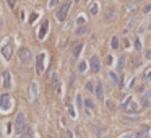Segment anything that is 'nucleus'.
<instances>
[{
    "label": "nucleus",
    "instance_id": "1",
    "mask_svg": "<svg viewBox=\"0 0 151 138\" xmlns=\"http://www.w3.org/2000/svg\"><path fill=\"white\" fill-rule=\"evenodd\" d=\"M122 111H125L127 114H138L140 112V106H138L132 98H127L125 102L122 104Z\"/></svg>",
    "mask_w": 151,
    "mask_h": 138
},
{
    "label": "nucleus",
    "instance_id": "2",
    "mask_svg": "<svg viewBox=\"0 0 151 138\" xmlns=\"http://www.w3.org/2000/svg\"><path fill=\"white\" fill-rule=\"evenodd\" d=\"M26 127H28V123H26V117H25V114L23 112H18V115H16L15 119V130L16 133H23L26 130Z\"/></svg>",
    "mask_w": 151,
    "mask_h": 138
},
{
    "label": "nucleus",
    "instance_id": "3",
    "mask_svg": "<svg viewBox=\"0 0 151 138\" xmlns=\"http://www.w3.org/2000/svg\"><path fill=\"white\" fill-rule=\"evenodd\" d=\"M70 7H71V2L68 0V2H65V3H62L60 5V8L57 10V13H55V18L59 21H65V18H67V15H68V11H70Z\"/></svg>",
    "mask_w": 151,
    "mask_h": 138
},
{
    "label": "nucleus",
    "instance_id": "4",
    "mask_svg": "<svg viewBox=\"0 0 151 138\" xmlns=\"http://www.w3.org/2000/svg\"><path fill=\"white\" fill-rule=\"evenodd\" d=\"M11 109V98L8 93H3L0 96V111H3V112H8Z\"/></svg>",
    "mask_w": 151,
    "mask_h": 138
},
{
    "label": "nucleus",
    "instance_id": "5",
    "mask_svg": "<svg viewBox=\"0 0 151 138\" xmlns=\"http://www.w3.org/2000/svg\"><path fill=\"white\" fill-rule=\"evenodd\" d=\"M18 57H20L21 64L23 65H29L31 62V50L28 49V47H21L20 50H18Z\"/></svg>",
    "mask_w": 151,
    "mask_h": 138
},
{
    "label": "nucleus",
    "instance_id": "6",
    "mask_svg": "<svg viewBox=\"0 0 151 138\" xmlns=\"http://www.w3.org/2000/svg\"><path fill=\"white\" fill-rule=\"evenodd\" d=\"M11 55H13V42L8 41V42L3 44V47H2V57H3L5 60H10Z\"/></svg>",
    "mask_w": 151,
    "mask_h": 138
},
{
    "label": "nucleus",
    "instance_id": "7",
    "mask_svg": "<svg viewBox=\"0 0 151 138\" xmlns=\"http://www.w3.org/2000/svg\"><path fill=\"white\" fill-rule=\"evenodd\" d=\"M90 68H91V72L93 73H98L101 70V60H99V57H96V55H93L90 59Z\"/></svg>",
    "mask_w": 151,
    "mask_h": 138
},
{
    "label": "nucleus",
    "instance_id": "8",
    "mask_svg": "<svg viewBox=\"0 0 151 138\" xmlns=\"http://www.w3.org/2000/svg\"><path fill=\"white\" fill-rule=\"evenodd\" d=\"M44 59H45L44 54H37V57H36V73L37 75L44 72Z\"/></svg>",
    "mask_w": 151,
    "mask_h": 138
},
{
    "label": "nucleus",
    "instance_id": "9",
    "mask_svg": "<svg viewBox=\"0 0 151 138\" xmlns=\"http://www.w3.org/2000/svg\"><path fill=\"white\" fill-rule=\"evenodd\" d=\"M2 84H3V89L5 91H8V89L11 88V75H10V72L8 70H5L3 72V75H2Z\"/></svg>",
    "mask_w": 151,
    "mask_h": 138
},
{
    "label": "nucleus",
    "instance_id": "10",
    "mask_svg": "<svg viewBox=\"0 0 151 138\" xmlns=\"http://www.w3.org/2000/svg\"><path fill=\"white\" fill-rule=\"evenodd\" d=\"M47 31H49V21H47V20H44V21H42V25H41L39 34H37V36H39V39H41V41H42V39L45 38V34H47Z\"/></svg>",
    "mask_w": 151,
    "mask_h": 138
},
{
    "label": "nucleus",
    "instance_id": "11",
    "mask_svg": "<svg viewBox=\"0 0 151 138\" xmlns=\"http://www.w3.org/2000/svg\"><path fill=\"white\" fill-rule=\"evenodd\" d=\"M59 84H60V76H59V73H52V76H50V86H52V89L57 91L59 89Z\"/></svg>",
    "mask_w": 151,
    "mask_h": 138
},
{
    "label": "nucleus",
    "instance_id": "12",
    "mask_svg": "<svg viewBox=\"0 0 151 138\" xmlns=\"http://www.w3.org/2000/svg\"><path fill=\"white\" fill-rule=\"evenodd\" d=\"M37 81H33V83H31V99H33V102H36V101H37V93H39V91H37Z\"/></svg>",
    "mask_w": 151,
    "mask_h": 138
},
{
    "label": "nucleus",
    "instance_id": "13",
    "mask_svg": "<svg viewBox=\"0 0 151 138\" xmlns=\"http://www.w3.org/2000/svg\"><path fill=\"white\" fill-rule=\"evenodd\" d=\"M96 96H98V99H104V88H102V83L101 81H98V84H96V89H94Z\"/></svg>",
    "mask_w": 151,
    "mask_h": 138
},
{
    "label": "nucleus",
    "instance_id": "14",
    "mask_svg": "<svg viewBox=\"0 0 151 138\" xmlns=\"http://www.w3.org/2000/svg\"><path fill=\"white\" fill-rule=\"evenodd\" d=\"M148 133H150V127H148V125H143V127L136 132L135 137L136 138H146V135H148Z\"/></svg>",
    "mask_w": 151,
    "mask_h": 138
},
{
    "label": "nucleus",
    "instance_id": "15",
    "mask_svg": "<svg viewBox=\"0 0 151 138\" xmlns=\"http://www.w3.org/2000/svg\"><path fill=\"white\" fill-rule=\"evenodd\" d=\"M81 50H83V42H80V44H76L75 47H73V52H71V57L73 59H78L81 54Z\"/></svg>",
    "mask_w": 151,
    "mask_h": 138
},
{
    "label": "nucleus",
    "instance_id": "16",
    "mask_svg": "<svg viewBox=\"0 0 151 138\" xmlns=\"http://www.w3.org/2000/svg\"><path fill=\"white\" fill-rule=\"evenodd\" d=\"M116 16H117V10H116V8H114V7L107 10V15H106V20H107V21H112V20H116Z\"/></svg>",
    "mask_w": 151,
    "mask_h": 138
},
{
    "label": "nucleus",
    "instance_id": "17",
    "mask_svg": "<svg viewBox=\"0 0 151 138\" xmlns=\"http://www.w3.org/2000/svg\"><path fill=\"white\" fill-rule=\"evenodd\" d=\"M85 107H86V114L91 115V114H93V109H94V104H93L91 99H86V101H85Z\"/></svg>",
    "mask_w": 151,
    "mask_h": 138
},
{
    "label": "nucleus",
    "instance_id": "18",
    "mask_svg": "<svg viewBox=\"0 0 151 138\" xmlns=\"http://www.w3.org/2000/svg\"><path fill=\"white\" fill-rule=\"evenodd\" d=\"M86 33H88V26L86 25H81L76 28V36H85Z\"/></svg>",
    "mask_w": 151,
    "mask_h": 138
},
{
    "label": "nucleus",
    "instance_id": "19",
    "mask_svg": "<svg viewBox=\"0 0 151 138\" xmlns=\"http://www.w3.org/2000/svg\"><path fill=\"white\" fill-rule=\"evenodd\" d=\"M136 21H138V18H136V16H133V18L128 21V25H127L125 31H132V29H133V28H135V25H136Z\"/></svg>",
    "mask_w": 151,
    "mask_h": 138
},
{
    "label": "nucleus",
    "instance_id": "20",
    "mask_svg": "<svg viewBox=\"0 0 151 138\" xmlns=\"http://www.w3.org/2000/svg\"><path fill=\"white\" fill-rule=\"evenodd\" d=\"M21 138H33V128L26 127V130L21 133Z\"/></svg>",
    "mask_w": 151,
    "mask_h": 138
},
{
    "label": "nucleus",
    "instance_id": "21",
    "mask_svg": "<svg viewBox=\"0 0 151 138\" xmlns=\"http://www.w3.org/2000/svg\"><path fill=\"white\" fill-rule=\"evenodd\" d=\"M124 67H125V55H122L120 59H119V65H117V70H124Z\"/></svg>",
    "mask_w": 151,
    "mask_h": 138
},
{
    "label": "nucleus",
    "instance_id": "22",
    "mask_svg": "<svg viewBox=\"0 0 151 138\" xmlns=\"http://www.w3.org/2000/svg\"><path fill=\"white\" fill-rule=\"evenodd\" d=\"M109 78H111L112 83H119V76H117V73H114V72H109Z\"/></svg>",
    "mask_w": 151,
    "mask_h": 138
},
{
    "label": "nucleus",
    "instance_id": "23",
    "mask_svg": "<svg viewBox=\"0 0 151 138\" xmlns=\"http://www.w3.org/2000/svg\"><path fill=\"white\" fill-rule=\"evenodd\" d=\"M98 11H99V5H98V3L91 5V8H90V13H91V15H98Z\"/></svg>",
    "mask_w": 151,
    "mask_h": 138
},
{
    "label": "nucleus",
    "instance_id": "24",
    "mask_svg": "<svg viewBox=\"0 0 151 138\" xmlns=\"http://www.w3.org/2000/svg\"><path fill=\"white\" fill-rule=\"evenodd\" d=\"M111 47H112V49H117V47H119V38H117V36H114V38H112Z\"/></svg>",
    "mask_w": 151,
    "mask_h": 138
},
{
    "label": "nucleus",
    "instance_id": "25",
    "mask_svg": "<svg viewBox=\"0 0 151 138\" xmlns=\"http://www.w3.org/2000/svg\"><path fill=\"white\" fill-rule=\"evenodd\" d=\"M86 91H88V93H94V84L91 83V81L86 83Z\"/></svg>",
    "mask_w": 151,
    "mask_h": 138
},
{
    "label": "nucleus",
    "instance_id": "26",
    "mask_svg": "<svg viewBox=\"0 0 151 138\" xmlns=\"http://www.w3.org/2000/svg\"><path fill=\"white\" fill-rule=\"evenodd\" d=\"M76 106L78 107H83V101H81V94H76Z\"/></svg>",
    "mask_w": 151,
    "mask_h": 138
},
{
    "label": "nucleus",
    "instance_id": "27",
    "mask_svg": "<svg viewBox=\"0 0 151 138\" xmlns=\"http://www.w3.org/2000/svg\"><path fill=\"white\" fill-rule=\"evenodd\" d=\"M141 102H143V107H146L148 106V94L143 93V98H141Z\"/></svg>",
    "mask_w": 151,
    "mask_h": 138
},
{
    "label": "nucleus",
    "instance_id": "28",
    "mask_svg": "<svg viewBox=\"0 0 151 138\" xmlns=\"http://www.w3.org/2000/svg\"><path fill=\"white\" fill-rule=\"evenodd\" d=\"M132 64H133V68H138V67H140V60L136 59V57H133V59H132Z\"/></svg>",
    "mask_w": 151,
    "mask_h": 138
},
{
    "label": "nucleus",
    "instance_id": "29",
    "mask_svg": "<svg viewBox=\"0 0 151 138\" xmlns=\"http://www.w3.org/2000/svg\"><path fill=\"white\" fill-rule=\"evenodd\" d=\"M135 49L140 52L141 50V42H140V39H135Z\"/></svg>",
    "mask_w": 151,
    "mask_h": 138
},
{
    "label": "nucleus",
    "instance_id": "30",
    "mask_svg": "<svg viewBox=\"0 0 151 138\" xmlns=\"http://www.w3.org/2000/svg\"><path fill=\"white\" fill-rule=\"evenodd\" d=\"M86 65H88L86 62H81L80 67H78V70H80V72H85V70H86Z\"/></svg>",
    "mask_w": 151,
    "mask_h": 138
},
{
    "label": "nucleus",
    "instance_id": "31",
    "mask_svg": "<svg viewBox=\"0 0 151 138\" xmlns=\"http://www.w3.org/2000/svg\"><path fill=\"white\" fill-rule=\"evenodd\" d=\"M106 106H107V109L114 111V102H112V101H107V102H106Z\"/></svg>",
    "mask_w": 151,
    "mask_h": 138
},
{
    "label": "nucleus",
    "instance_id": "32",
    "mask_svg": "<svg viewBox=\"0 0 151 138\" xmlns=\"http://www.w3.org/2000/svg\"><path fill=\"white\" fill-rule=\"evenodd\" d=\"M7 2H8V5H10V8H15L16 0H7Z\"/></svg>",
    "mask_w": 151,
    "mask_h": 138
},
{
    "label": "nucleus",
    "instance_id": "33",
    "mask_svg": "<svg viewBox=\"0 0 151 138\" xmlns=\"http://www.w3.org/2000/svg\"><path fill=\"white\" fill-rule=\"evenodd\" d=\"M36 18H37V13H34V15H31V18H29V23H34V21H36Z\"/></svg>",
    "mask_w": 151,
    "mask_h": 138
},
{
    "label": "nucleus",
    "instance_id": "34",
    "mask_svg": "<svg viewBox=\"0 0 151 138\" xmlns=\"http://www.w3.org/2000/svg\"><path fill=\"white\" fill-rule=\"evenodd\" d=\"M145 78H146V81H150V83H151V70L145 75Z\"/></svg>",
    "mask_w": 151,
    "mask_h": 138
},
{
    "label": "nucleus",
    "instance_id": "35",
    "mask_svg": "<svg viewBox=\"0 0 151 138\" xmlns=\"http://www.w3.org/2000/svg\"><path fill=\"white\" fill-rule=\"evenodd\" d=\"M106 64H107V65L112 64V57H111V55H107V57H106Z\"/></svg>",
    "mask_w": 151,
    "mask_h": 138
},
{
    "label": "nucleus",
    "instance_id": "36",
    "mask_svg": "<svg viewBox=\"0 0 151 138\" xmlns=\"http://www.w3.org/2000/svg\"><path fill=\"white\" fill-rule=\"evenodd\" d=\"M143 11H145V13H150L151 11V5H146L145 8H143Z\"/></svg>",
    "mask_w": 151,
    "mask_h": 138
},
{
    "label": "nucleus",
    "instance_id": "37",
    "mask_svg": "<svg viewBox=\"0 0 151 138\" xmlns=\"http://www.w3.org/2000/svg\"><path fill=\"white\" fill-rule=\"evenodd\" d=\"M122 138H135V135H133V133H127V135H124Z\"/></svg>",
    "mask_w": 151,
    "mask_h": 138
},
{
    "label": "nucleus",
    "instance_id": "38",
    "mask_svg": "<svg viewBox=\"0 0 151 138\" xmlns=\"http://www.w3.org/2000/svg\"><path fill=\"white\" fill-rule=\"evenodd\" d=\"M67 138H73V133H71V130H67Z\"/></svg>",
    "mask_w": 151,
    "mask_h": 138
},
{
    "label": "nucleus",
    "instance_id": "39",
    "mask_svg": "<svg viewBox=\"0 0 151 138\" xmlns=\"http://www.w3.org/2000/svg\"><path fill=\"white\" fill-rule=\"evenodd\" d=\"M55 2H59V0H50V2H49V7H50V8L55 5Z\"/></svg>",
    "mask_w": 151,
    "mask_h": 138
},
{
    "label": "nucleus",
    "instance_id": "40",
    "mask_svg": "<svg viewBox=\"0 0 151 138\" xmlns=\"http://www.w3.org/2000/svg\"><path fill=\"white\" fill-rule=\"evenodd\" d=\"M146 59L151 60V50H146Z\"/></svg>",
    "mask_w": 151,
    "mask_h": 138
},
{
    "label": "nucleus",
    "instance_id": "41",
    "mask_svg": "<svg viewBox=\"0 0 151 138\" xmlns=\"http://www.w3.org/2000/svg\"><path fill=\"white\" fill-rule=\"evenodd\" d=\"M136 91H140V93H143V91H145V88H143V86H138V88H136Z\"/></svg>",
    "mask_w": 151,
    "mask_h": 138
},
{
    "label": "nucleus",
    "instance_id": "42",
    "mask_svg": "<svg viewBox=\"0 0 151 138\" xmlns=\"http://www.w3.org/2000/svg\"><path fill=\"white\" fill-rule=\"evenodd\" d=\"M133 2H140V0H133Z\"/></svg>",
    "mask_w": 151,
    "mask_h": 138
},
{
    "label": "nucleus",
    "instance_id": "43",
    "mask_svg": "<svg viewBox=\"0 0 151 138\" xmlns=\"http://www.w3.org/2000/svg\"><path fill=\"white\" fill-rule=\"evenodd\" d=\"M150 31H151V25H150Z\"/></svg>",
    "mask_w": 151,
    "mask_h": 138
},
{
    "label": "nucleus",
    "instance_id": "44",
    "mask_svg": "<svg viewBox=\"0 0 151 138\" xmlns=\"http://www.w3.org/2000/svg\"><path fill=\"white\" fill-rule=\"evenodd\" d=\"M50 138H54V137H50Z\"/></svg>",
    "mask_w": 151,
    "mask_h": 138
},
{
    "label": "nucleus",
    "instance_id": "45",
    "mask_svg": "<svg viewBox=\"0 0 151 138\" xmlns=\"http://www.w3.org/2000/svg\"><path fill=\"white\" fill-rule=\"evenodd\" d=\"M150 96H151V93H150Z\"/></svg>",
    "mask_w": 151,
    "mask_h": 138
}]
</instances>
